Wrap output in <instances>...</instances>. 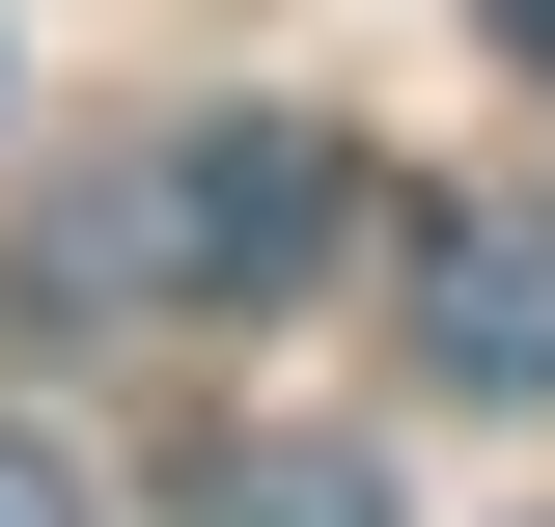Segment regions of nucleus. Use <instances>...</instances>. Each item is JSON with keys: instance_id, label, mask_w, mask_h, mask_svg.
Here are the masks:
<instances>
[{"instance_id": "obj_4", "label": "nucleus", "mask_w": 555, "mask_h": 527, "mask_svg": "<svg viewBox=\"0 0 555 527\" xmlns=\"http://www.w3.org/2000/svg\"><path fill=\"white\" fill-rule=\"evenodd\" d=\"M0 527H83V472H56V445H0Z\"/></svg>"}, {"instance_id": "obj_5", "label": "nucleus", "mask_w": 555, "mask_h": 527, "mask_svg": "<svg viewBox=\"0 0 555 527\" xmlns=\"http://www.w3.org/2000/svg\"><path fill=\"white\" fill-rule=\"evenodd\" d=\"M500 56H528V83H555V0H500Z\"/></svg>"}, {"instance_id": "obj_1", "label": "nucleus", "mask_w": 555, "mask_h": 527, "mask_svg": "<svg viewBox=\"0 0 555 527\" xmlns=\"http://www.w3.org/2000/svg\"><path fill=\"white\" fill-rule=\"evenodd\" d=\"M334 222H361V167L306 112H167L28 222V278H56V333H195V306H278Z\"/></svg>"}, {"instance_id": "obj_2", "label": "nucleus", "mask_w": 555, "mask_h": 527, "mask_svg": "<svg viewBox=\"0 0 555 527\" xmlns=\"http://www.w3.org/2000/svg\"><path fill=\"white\" fill-rule=\"evenodd\" d=\"M416 333H444V389H555V195H444L416 222Z\"/></svg>"}, {"instance_id": "obj_3", "label": "nucleus", "mask_w": 555, "mask_h": 527, "mask_svg": "<svg viewBox=\"0 0 555 527\" xmlns=\"http://www.w3.org/2000/svg\"><path fill=\"white\" fill-rule=\"evenodd\" d=\"M167 527H389V445H222Z\"/></svg>"}]
</instances>
